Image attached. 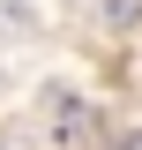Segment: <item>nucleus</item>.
Returning a JSON list of instances; mask_svg holds the SVG:
<instances>
[{"label": "nucleus", "instance_id": "obj_1", "mask_svg": "<svg viewBox=\"0 0 142 150\" xmlns=\"http://www.w3.org/2000/svg\"><path fill=\"white\" fill-rule=\"evenodd\" d=\"M127 150H142V135H135V143H127Z\"/></svg>", "mask_w": 142, "mask_h": 150}]
</instances>
